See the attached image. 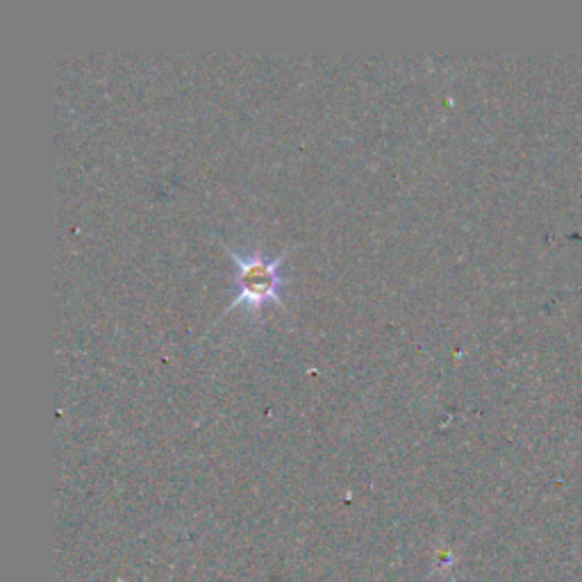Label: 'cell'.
Returning <instances> with one entry per match:
<instances>
[{
  "label": "cell",
  "instance_id": "6da1fadb",
  "mask_svg": "<svg viewBox=\"0 0 582 582\" xmlns=\"http://www.w3.org/2000/svg\"><path fill=\"white\" fill-rule=\"evenodd\" d=\"M228 255L232 264H235V298L228 305V312L235 307L244 305L248 310L255 312L260 307L276 303L282 307V287H285V273H282V262H285L287 253L280 255H266L257 248L251 251H232L228 248Z\"/></svg>",
  "mask_w": 582,
  "mask_h": 582
}]
</instances>
